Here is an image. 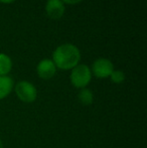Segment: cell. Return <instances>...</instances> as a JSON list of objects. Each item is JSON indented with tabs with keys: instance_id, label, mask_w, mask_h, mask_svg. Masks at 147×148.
Instances as JSON below:
<instances>
[{
	"instance_id": "obj_11",
	"label": "cell",
	"mask_w": 147,
	"mask_h": 148,
	"mask_svg": "<svg viewBox=\"0 0 147 148\" xmlns=\"http://www.w3.org/2000/svg\"><path fill=\"white\" fill-rule=\"evenodd\" d=\"M62 1L67 4H78V3H80L81 1H83V0H62Z\"/></svg>"
},
{
	"instance_id": "obj_5",
	"label": "cell",
	"mask_w": 147,
	"mask_h": 148,
	"mask_svg": "<svg viewBox=\"0 0 147 148\" xmlns=\"http://www.w3.org/2000/svg\"><path fill=\"white\" fill-rule=\"evenodd\" d=\"M37 75L40 79L43 80H49L55 75L57 66L53 62L49 59H44L38 62L36 66Z\"/></svg>"
},
{
	"instance_id": "obj_3",
	"label": "cell",
	"mask_w": 147,
	"mask_h": 148,
	"mask_svg": "<svg viewBox=\"0 0 147 148\" xmlns=\"http://www.w3.org/2000/svg\"><path fill=\"white\" fill-rule=\"evenodd\" d=\"M16 96L20 101L24 103H32L36 100V88L27 81H21L15 86Z\"/></svg>"
},
{
	"instance_id": "obj_10",
	"label": "cell",
	"mask_w": 147,
	"mask_h": 148,
	"mask_svg": "<svg viewBox=\"0 0 147 148\" xmlns=\"http://www.w3.org/2000/svg\"><path fill=\"white\" fill-rule=\"evenodd\" d=\"M110 79L112 82L115 83V84H121V83H123L124 80H125V74H124L122 71L114 70L110 76Z\"/></svg>"
},
{
	"instance_id": "obj_7",
	"label": "cell",
	"mask_w": 147,
	"mask_h": 148,
	"mask_svg": "<svg viewBox=\"0 0 147 148\" xmlns=\"http://www.w3.org/2000/svg\"><path fill=\"white\" fill-rule=\"evenodd\" d=\"M13 89V80L8 76L0 77V100L6 98Z\"/></svg>"
},
{
	"instance_id": "obj_12",
	"label": "cell",
	"mask_w": 147,
	"mask_h": 148,
	"mask_svg": "<svg viewBox=\"0 0 147 148\" xmlns=\"http://www.w3.org/2000/svg\"><path fill=\"white\" fill-rule=\"evenodd\" d=\"M15 0H0V2L1 3H4V4H8V3H12V2H14Z\"/></svg>"
},
{
	"instance_id": "obj_8",
	"label": "cell",
	"mask_w": 147,
	"mask_h": 148,
	"mask_svg": "<svg viewBox=\"0 0 147 148\" xmlns=\"http://www.w3.org/2000/svg\"><path fill=\"white\" fill-rule=\"evenodd\" d=\"M12 69V60L5 53H0V77L7 76Z\"/></svg>"
},
{
	"instance_id": "obj_1",
	"label": "cell",
	"mask_w": 147,
	"mask_h": 148,
	"mask_svg": "<svg viewBox=\"0 0 147 148\" xmlns=\"http://www.w3.org/2000/svg\"><path fill=\"white\" fill-rule=\"evenodd\" d=\"M80 60V49L72 43H64L55 49L51 60L61 70H72L78 66Z\"/></svg>"
},
{
	"instance_id": "obj_6",
	"label": "cell",
	"mask_w": 147,
	"mask_h": 148,
	"mask_svg": "<svg viewBox=\"0 0 147 148\" xmlns=\"http://www.w3.org/2000/svg\"><path fill=\"white\" fill-rule=\"evenodd\" d=\"M45 12L51 19H59L65 13V4L62 0H47Z\"/></svg>"
},
{
	"instance_id": "obj_13",
	"label": "cell",
	"mask_w": 147,
	"mask_h": 148,
	"mask_svg": "<svg viewBox=\"0 0 147 148\" xmlns=\"http://www.w3.org/2000/svg\"><path fill=\"white\" fill-rule=\"evenodd\" d=\"M0 148H3V143H2L1 140H0Z\"/></svg>"
},
{
	"instance_id": "obj_9",
	"label": "cell",
	"mask_w": 147,
	"mask_h": 148,
	"mask_svg": "<svg viewBox=\"0 0 147 148\" xmlns=\"http://www.w3.org/2000/svg\"><path fill=\"white\" fill-rule=\"evenodd\" d=\"M78 99L81 104H83V105H85V106H88V105H91V104L93 103V101H94V95H93L91 90L84 88L79 92Z\"/></svg>"
},
{
	"instance_id": "obj_4",
	"label": "cell",
	"mask_w": 147,
	"mask_h": 148,
	"mask_svg": "<svg viewBox=\"0 0 147 148\" xmlns=\"http://www.w3.org/2000/svg\"><path fill=\"white\" fill-rule=\"evenodd\" d=\"M113 71H114V66L111 60L108 59L101 58V59L96 60L93 62L92 71L91 72L97 78L105 79L110 77L111 74L113 73Z\"/></svg>"
},
{
	"instance_id": "obj_2",
	"label": "cell",
	"mask_w": 147,
	"mask_h": 148,
	"mask_svg": "<svg viewBox=\"0 0 147 148\" xmlns=\"http://www.w3.org/2000/svg\"><path fill=\"white\" fill-rule=\"evenodd\" d=\"M71 83L74 87L78 89H84L89 85L92 79L91 69L87 64H78L74 69H72Z\"/></svg>"
}]
</instances>
